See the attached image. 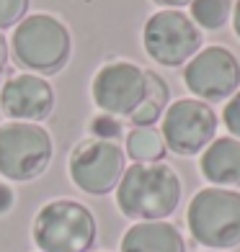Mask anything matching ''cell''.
I'll return each mask as SVG.
<instances>
[{"instance_id":"obj_20","label":"cell","mask_w":240,"mask_h":252,"mask_svg":"<svg viewBox=\"0 0 240 252\" xmlns=\"http://www.w3.org/2000/svg\"><path fill=\"white\" fill-rule=\"evenodd\" d=\"M13 203H16V193L10 190V186L0 183V216L8 214L10 209H13Z\"/></svg>"},{"instance_id":"obj_17","label":"cell","mask_w":240,"mask_h":252,"mask_svg":"<svg viewBox=\"0 0 240 252\" xmlns=\"http://www.w3.org/2000/svg\"><path fill=\"white\" fill-rule=\"evenodd\" d=\"M29 0H0V33L10 26H18L26 18Z\"/></svg>"},{"instance_id":"obj_11","label":"cell","mask_w":240,"mask_h":252,"mask_svg":"<svg viewBox=\"0 0 240 252\" xmlns=\"http://www.w3.org/2000/svg\"><path fill=\"white\" fill-rule=\"evenodd\" d=\"M0 108L13 121L37 124L44 121L54 108V90L41 75L18 72L10 75L0 90Z\"/></svg>"},{"instance_id":"obj_12","label":"cell","mask_w":240,"mask_h":252,"mask_svg":"<svg viewBox=\"0 0 240 252\" xmlns=\"http://www.w3.org/2000/svg\"><path fill=\"white\" fill-rule=\"evenodd\" d=\"M199 170L214 188H240V139L220 136L201 152Z\"/></svg>"},{"instance_id":"obj_9","label":"cell","mask_w":240,"mask_h":252,"mask_svg":"<svg viewBox=\"0 0 240 252\" xmlns=\"http://www.w3.org/2000/svg\"><path fill=\"white\" fill-rule=\"evenodd\" d=\"M147 93V70H140L132 62H106L98 67L90 83V95L98 111L109 116H132L137 106L142 103Z\"/></svg>"},{"instance_id":"obj_3","label":"cell","mask_w":240,"mask_h":252,"mask_svg":"<svg viewBox=\"0 0 240 252\" xmlns=\"http://www.w3.org/2000/svg\"><path fill=\"white\" fill-rule=\"evenodd\" d=\"M10 47H13L16 62L24 70L52 75L67 64L73 41L70 31L60 18L49 13H34L16 26Z\"/></svg>"},{"instance_id":"obj_7","label":"cell","mask_w":240,"mask_h":252,"mask_svg":"<svg viewBox=\"0 0 240 252\" xmlns=\"http://www.w3.org/2000/svg\"><path fill=\"white\" fill-rule=\"evenodd\" d=\"M142 44L153 62L163 67H181L199 52L201 31L181 10H158L145 21Z\"/></svg>"},{"instance_id":"obj_19","label":"cell","mask_w":240,"mask_h":252,"mask_svg":"<svg viewBox=\"0 0 240 252\" xmlns=\"http://www.w3.org/2000/svg\"><path fill=\"white\" fill-rule=\"evenodd\" d=\"M222 121L227 126V131H230L235 139H240V90L227 98L225 108H222Z\"/></svg>"},{"instance_id":"obj_5","label":"cell","mask_w":240,"mask_h":252,"mask_svg":"<svg viewBox=\"0 0 240 252\" xmlns=\"http://www.w3.org/2000/svg\"><path fill=\"white\" fill-rule=\"evenodd\" d=\"M54 144L39 124L8 121L0 124V175L13 183L37 180L49 167Z\"/></svg>"},{"instance_id":"obj_21","label":"cell","mask_w":240,"mask_h":252,"mask_svg":"<svg viewBox=\"0 0 240 252\" xmlns=\"http://www.w3.org/2000/svg\"><path fill=\"white\" fill-rule=\"evenodd\" d=\"M5 64H8V41H5L3 33H0V72L5 70Z\"/></svg>"},{"instance_id":"obj_22","label":"cell","mask_w":240,"mask_h":252,"mask_svg":"<svg viewBox=\"0 0 240 252\" xmlns=\"http://www.w3.org/2000/svg\"><path fill=\"white\" fill-rule=\"evenodd\" d=\"M233 29L238 33V39H240V0L233 5Z\"/></svg>"},{"instance_id":"obj_15","label":"cell","mask_w":240,"mask_h":252,"mask_svg":"<svg viewBox=\"0 0 240 252\" xmlns=\"http://www.w3.org/2000/svg\"><path fill=\"white\" fill-rule=\"evenodd\" d=\"M127 157H132L140 165L163 162V157H165L163 134L153 129V126H134L127 134Z\"/></svg>"},{"instance_id":"obj_4","label":"cell","mask_w":240,"mask_h":252,"mask_svg":"<svg viewBox=\"0 0 240 252\" xmlns=\"http://www.w3.org/2000/svg\"><path fill=\"white\" fill-rule=\"evenodd\" d=\"M191 237L207 250L240 245V193L230 188H201L186 211Z\"/></svg>"},{"instance_id":"obj_18","label":"cell","mask_w":240,"mask_h":252,"mask_svg":"<svg viewBox=\"0 0 240 252\" xmlns=\"http://www.w3.org/2000/svg\"><path fill=\"white\" fill-rule=\"evenodd\" d=\"M90 134L93 139H106V142H117L121 136V124L117 116H109V113H101V116L90 119Z\"/></svg>"},{"instance_id":"obj_14","label":"cell","mask_w":240,"mask_h":252,"mask_svg":"<svg viewBox=\"0 0 240 252\" xmlns=\"http://www.w3.org/2000/svg\"><path fill=\"white\" fill-rule=\"evenodd\" d=\"M168 98H170V90L165 85V80L155 72H147V93L142 103L137 106V111L129 116V121L134 126H153L158 119H163Z\"/></svg>"},{"instance_id":"obj_16","label":"cell","mask_w":240,"mask_h":252,"mask_svg":"<svg viewBox=\"0 0 240 252\" xmlns=\"http://www.w3.org/2000/svg\"><path fill=\"white\" fill-rule=\"evenodd\" d=\"M233 18V0H191V21L197 29L217 31Z\"/></svg>"},{"instance_id":"obj_23","label":"cell","mask_w":240,"mask_h":252,"mask_svg":"<svg viewBox=\"0 0 240 252\" xmlns=\"http://www.w3.org/2000/svg\"><path fill=\"white\" fill-rule=\"evenodd\" d=\"M158 5H165V8H181V5H189L191 0H155Z\"/></svg>"},{"instance_id":"obj_6","label":"cell","mask_w":240,"mask_h":252,"mask_svg":"<svg viewBox=\"0 0 240 252\" xmlns=\"http://www.w3.org/2000/svg\"><path fill=\"white\" fill-rule=\"evenodd\" d=\"M124 150L117 142L106 139H83L73 147L70 152V180L75 188H80L88 196H106V193L117 190L119 180L127 170L124 162Z\"/></svg>"},{"instance_id":"obj_1","label":"cell","mask_w":240,"mask_h":252,"mask_svg":"<svg viewBox=\"0 0 240 252\" xmlns=\"http://www.w3.org/2000/svg\"><path fill=\"white\" fill-rule=\"evenodd\" d=\"M181 203V178L165 162L140 165L124 170L117 186V206L127 219L165 221Z\"/></svg>"},{"instance_id":"obj_10","label":"cell","mask_w":240,"mask_h":252,"mask_svg":"<svg viewBox=\"0 0 240 252\" xmlns=\"http://www.w3.org/2000/svg\"><path fill=\"white\" fill-rule=\"evenodd\" d=\"M184 83L197 100H225L238 93L240 85V62L225 47L199 49L186 62Z\"/></svg>"},{"instance_id":"obj_2","label":"cell","mask_w":240,"mask_h":252,"mask_svg":"<svg viewBox=\"0 0 240 252\" xmlns=\"http://www.w3.org/2000/svg\"><path fill=\"white\" fill-rule=\"evenodd\" d=\"M96 234L93 211L73 198L44 203L31 224V239L41 252H88Z\"/></svg>"},{"instance_id":"obj_13","label":"cell","mask_w":240,"mask_h":252,"mask_svg":"<svg viewBox=\"0 0 240 252\" xmlns=\"http://www.w3.org/2000/svg\"><path fill=\"white\" fill-rule=\"evenodd\" d=\"M121 252H186V242L170 221H137L124 232Z\"/></svg>"},{"instance_id":"obj_8","label":"cell","mask_w":240,"mask_h":252,"mask_svg":"<svg viewBox=\"0 0 240 252\" xmlns=\"http://www.w3.org/2000/svg\"><path fill=\"white\" fill-rule=\"evenodd\" d=\"M163 134L165 150L178 157L201 155L214 142L217 134V113L204 100L184 98L170 103L163 113Z\"/></svg>"}]
</instances>
